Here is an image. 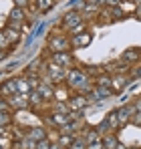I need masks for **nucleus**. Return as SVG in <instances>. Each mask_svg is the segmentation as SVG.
Instances as JSON below:
<instances>
[{
	"instance_id": "obj_1",
	"label": "nucleus",
	"mask_w": 141,
	"mask_h": 149,
	"mask_svg": "<svg viewBox=\"0 0 141 149\" xmlns=\"http://www.w3.org/2000/svg\"><path fill=\"white\" fill-rule=\"evenodd\" d=\"M67 83L69 87H75V89H87L89 91V79L83 71H70L67 73Z\"/></svg>"
},
{
	"instance_id": "obj_2",
	"label": "nucleus",
	"mask_w": 141,
	"mask_h": 149,
	"mask_svg": "<svg viewBox=\"0 0 141 149\" xmlns=\"http://www.w3.org/2000/svg\"><path fill=\"white\" fill-rule=\"evenodd\" d=\"M83 22V16H81V12H77V10H73L69 14H65V18H63V26L65 28H75V26H79Z\"/></svg>"
},
{
	"instance_id": "obj_3",
	"label": "nucleus",
	"mask_w": 141,
	"mask_h": 149,
	"mask_svg": "<svg viewBox=\"0 0 141 149\" xmlns=\"http://www.w3.org/2000/svg\"><path fill=\"white\" fill-rule=\"evenodd\" d=\"M67 105H69L70 111H77V113H81L87 105H89V99L87 97H83V95H77V97H73V99L67 101Z\"/></svg>"
},
{
	"instance_id": "obj_4",
	"label": "nucleus",
	"mask_w": 141,
	"mask_h": 149,
	"mask_svg": "<svg viewBox=\"0 0 141 149\" xmlns=\"http://www.w3.org/2000/svg\"><path fill=\"white\" fill-rule=\"evenodd\" d=\"M91 40H93V36H91L89 32H83V34H77V36H73L70 45H73L75 49H83V47H89V45H91Z\"/></svg>"
},
{
	"instance_id": "obj_5",
	"label": "nucleus",
	"mask_w": 141,
	"mask_h": 149,
	"mask_svg": "<svg viewBox=\"0 0 141 149\" xmlns=\"http://www.w3.org/2000/svg\"><path fill=\"white\" fill-rule=\"evenodd\" d=\"M52 63L54 65H59V67H70V63H73V54L70 52H54L52 54Z\"/></svg>"
},
{
	"instance_id": "obj_6",
	"label": "nucleus",
	"mask_w": 141,
	"mask_h": 149,
	"mask_svg": "<svg viewBox=\"0 0 141 149\" xmlns=\"http://www.w3.org/2000/svg\"><path fill=\"white\" fill-rule=\"evenodd\" d=\"M8 105L14 107V109H26L28 107V97L26 95H20V93H14L10 97V101H8Z\"/></svg>"
},
{
	"instance_id": "obj_7",
	"label": "nucleus",
	"mask_w": 141,
	"mask_h": 149,
	"mask_svg": "<svg viewBox=\"0 0 141 149\" xmlns=\"http://www.w3.org/2000/svg\"><path fill=\"white\" fill-rule=\"evenodd\" d=\"M69 47V40L65 36H54L50 38V49H54V52H65Z\"/></svg>"
},
{
	"instance_id": "obj_8",
	"label": "nucleus",
	"mask_w": 141,
	"mask_h": 149,
	"mask_svg": "<svg viewBox=\"0 0 141 149\" xmlns=\"http://www.w3.org/2000/svg\"><path fill=\"white\" fill-rule=\"evenodd\" d=\"M48 74H50V79H52L54 83H61L63 79H67L63 67H59V65H50V67H48Z\"/></svg>"
},
{
	"instance_id": "obj_9",
	"label": "nucleus",
	"mask_w": 141,
	"mask_h": 149,
	"mask_svg": "<svg viewBox=\"0 0 141 149\" xmlns=\"http://www.w3.org/2000/svg\"><path fill=\"white\" fill-rule=\"evenodd\" d=\"M14 93H16V79L6 81V83L0 85V95H8V97H12Z\"/></svg>"
},
{
	"instance_id": "obj_10",
	"label": "nucleus",
	"mask_w": 141,
	"mask_h": 149,
	"mask_svg": "<svg viewBox=\"0 0 141 149\" xmlns=\"http://www.w3.org/2000/svg\"><path fill=\"white\" fill-rule=\"evenodd\" d=\"M139 56H141L139 47H131V49H127L123 52V61H125V63H133V61H137Z\"/></svg>"
},
{
	"instance_id": "obj_11",
	"label": "nucleus",
	"mask_w": 141,
	"mask_h": 149,
	"mask_svg": "<svg viewBox=\"0 0 141 149\" xmlns=\"http://www.w3.org/2000/svg\"><path fill=\"white\" fill-rule=\"evenodd\" d=\"M28 139L38 143V141L47 139V133H45V129H38V127H34V129H30V131H28Z\"/></svg>"
},
{
	"instance_id": "obj_12",
	"label": "nucleus",
	"mask_w": 141,
	"mask_h": 149,
	"mask_svg": "<svg viewBox=\"0 0 141 149\" xmlns=\"http://www.w3.org/2000/svg\"><path fill=\"white\" fill-rule=\"evenodd\" d=\"M8 18H10L12 22H20V20H24V8H18V6H14V8L10 10Z\"/></svg>"
},
{
	"instance_id": "obj_13",
	"label": "nucleus",
	"mask_w": 141,
	"mask_h": 149,
	"mask_svg": "<svg viewBox=\"0 0 141 149\" xmlns=\"http://www.w3.org/2000/svg\"><path fill=\"white\" fill-rule=\"evenodd\" d=\"M117 145H119V141L115 135H105L103 137V147L105 149H117Z\"/></svg>"
},
{
	"instance_id": "obj_14",
	"label": "nucleus",
	"mask_w": 141,
	"mask_h": 149,
	"mask_svg": "<svg viewBox=\"0 0 141 149\" xmlns=\"http://www.w3.org/2000/svg\"><path fill=\"white\" fill-rule=\"evenodd\" d=\"M127 83H129V79L121 77V79H113V81H111V87H113L115 91H123V89L127 87Z\"/></svg>"
},
{
	"instance_id": "obj_15",
	"label": "nucleus",
	"mask_w": 141,
	"mask_h": 149,
	"mask_svg": "<svg viewBox=\"0 0 141 149\" xmlns=\"http://www.w3.org/2000/svg\"><path fill=\"white\" fill-rule=\"evenodd\" d=\"M107 121H109V125H111V129H119V127H121V121H119V113H117V111H111L109 117H107Z\"/></svg>"
},
{
	"instance_id": "obj_16",
	"label": "nucleus",
	"mask_w": 141,
	"mask_h": 149,
	"mask_svg": "<svg viewBox=\"0 0 141 149\" xmlns=\"http://www.w3.org/2000/svg\"><path fill=\"white\" fill-rule=\"evenodd\" d=\"M52 2H54V0H36L38 12H48V10L52 8Z\"/></svg>"
},
{
	"instance_id": "obj_17",
	"label": "nucleus",
	"mask_w": 141,
	"mask_h": 149,
	"mask_svg": "<svg viewBox=\"0 0 141 149\" xmlns=\"http://www.w3.org/2000/svg\"><path fill=\"white\" fill-rule=\"evenodd\" d=\"M67 149H87V141L83 137H77V139H73V143Z\"/></svg>"
},
{
	"instance_id": "obj_18",
	"label": "nucleus",
	"mask_w": 141,
	"mask_h": 149,
	"mask_svg": "<svg viewBox=\"0 0 141 149\" xmlns=\"http://www.w3.org/2000/svg\"><path fill=\"white\" fill-rule=\"evenodd\" d=\"M4 34H6V40H8V42H18V36H20V34H18L16 30L6 28V30H4Z\"/></svg>"
},
{
	"instance_id": "obj_19",
	"label": "nucleus",
	"mask_w": 141,
	"mask_h": 149,
	"mask_svg": "<svg viewBox=\"0 0 141 149\" xmlns=\"http://www.w3.org/2000/svg\"><path fill=\"white\" fill-rule=\"evenodd\" d=\"M109 129H111V125H109V121H107V119H105V121H101V123L95 127V131H97V133H107Z\"/></svg>"
},
{
	"instance_id": "obj_20",
	"label": "nucleus",
	"mask_w": 141,
	"mask_h": 149,
	"mask_svg": "<svg viewBox=\"0 0 141 149\" xmlns=\"http://www.w3.org/2000/svg\"><path fill=\"white\" fill-rule=\"evenodd\" d=\"M38 93H40L43 97H47V99H50V97L54 95V93L48 89V85H38Z\"/></svg>"
},
{
	"instance_id": "obj_21",
	"label": "nucleus",
	"mask_w": 141,
	"mask_h": 149,
	"mask_svg": "<svg viewBox=\"0 0 141 149\" xmlns=\"http://www.w3.org/2000/svg\"><path fill=\"white\" fill-rule=\"evenodd\" d=\"M87 133H89V135H85V137H83L87 143H91V141H97V139H99V133H97L95 129H89Z\"/></svg>"
},
{
	"instance_id": "obj_22",
	"label": "nucleus",
	"mask_w": 141,
	"mask_h": 149,
	"mask_svg": "<svg viewBox=\"0 0 141 149\" xmlns=\"http://www.w3.org/2000/svg\"><path fill=\"white\" fill-rule=\"evenodd\" d=\"M87 149H105V147H103V139H97V141L87 143Z\"/></svg>"
},
{
	"instance_id": "obj_23",
	"label": "nucleus",
	"mask_w": 141,
	"mask_h": 149,
	"mask_svg": "<svg viewBox=\"0 0 141 149\" xmlns=\"http://www.w3.org/2000/svg\"><path fill=\"white\" fill-rule=\"evenodd\" d=\"M73 139H75L73 135H63V137H61V145H63V147H69L70 143H73Z\"/></svg>"
},
{
	"instance_id": "obj_24",
	"label": "nucleus",
	"mask_w": 141,
	"mask_h": 149,
	"mask_svg": "<svg viewBox=\"0 0 141 149\" xmlns=\"http://www.w3.org/2000/svg\"><path fill=\"white\" fill-rule=\"evenodd\" d=\"M40 101H43V95H40V93H30L28 103H34V105H36V103H40Z\"/></svg>"
},
{
	"instance_id": "obj_25",
	"label": "nucleus",
	"mask_w": 141,
	"mask_h": 149,
	"mask_svg": "<svg viewBox=\"0 0 141 149\" xmlns=\"http://www.w3.org/2000/svg\"><path fill=\"white\" fill-rule=\"evenodd\" d=\"M34 149H50V141H48V139H43V141L36 143V147H34Z\"/></svg>"
},
{
	"instance_id": "obj_26",
	"label": "nucleus",
	"mask_w": 141,
	"mask_h": 149,
	"mask_svg": "<svg viewBox=\"0 0 141 149\" xmlns=\"http://www.w3.org/2000/svg\"><path fill=\"white\" fill-rule=\"evenodd\" d=\"M8 107H10V105H8V101L0 97V113H8Z\"/></svg>"
},
{
	"instance_id": "obj_27",
	"label": "nucleus",
	"mask_w": 141,
	"mask_h": 149,
	"mask_svg": "<svg viewBox=\"0 0 141 149\" xmlns=\"http://www.w3.org/2000/svg\"><path fill=\"white\" fill-rule=\"evenodd\" d=\"M10 123V113H0V125H8Z\"/></svg>"
},
{
	"instance_id": "obj_28",
	"label": "nucleus",
	"mask_w": 141,
	"mask_h": 149,
	"mask_svg": "<svg viewBox=\"0 0 141 149\" xmlns=\"http://www.w3.org/2000/svg\"><path fill=\"white\" fill-rule=\"evenodd\" d=\"M8 45V40H6V34H4V30H0V47H6Z\"/></svg>"
},
{
	"instance_id": "obj_29",
	"label": "nucleus",
	"mask_w": 141,
	"mask_h": 149,
	"mask_svg": "<svg viewBox=\"0 0 141 149\" xmlns=\"http://www.w3.org/2000/svg\"><path fill=\"white\" fill-rule=\"evenodd\" d=\"M105 4H107V6H111V8H115V6L121 4V0H105Z\"/></svg>"
},
{
	"instance_id": "obj_30",
	"label": "nucleus",
	"mask_w": 141,
	"mask_h": 149,
	"mask_svg": "<svg viewBox=\"0 0 141 149\" xmlns=\"http://www.w3.org/2000/svg\"><path fill=\"white\" fill-rule=\"evenodd\" d=\"M105 0H85V4L87 6H97V4H103Z\"/></svg>"
},
{
	"instance_id": "obj_31",
	"label": "nucleus",
	"mask_w": 141,
	"mask_h": 149,
	"mask_svg": "<svg viewBox=\"0 0 141 149\" xmlns=\"http://www.w3.org/2000/svg\"><path fill=\"white\" fill-rule=\"evenodd\" d=\"M83 28H85V24L81 22V24H79V26H75V28H70V32H73V34H77V32H81Z\"/></svg>"
},
{
	"instance_id": "obj_32",
	"label": "nucleus",
	"mask_w": 141,
	"mask_h": 149,
	"mask_svg": "<svg viewBox=\"0 0 141 149\" xmlns=\"http://www.w3.org/2000/svg\"><path fill=\"white\" fill-rule=\"evenodd\" d=\"M14 4H16L18 8H24V6L28 4V0H14Z\"/></svg>"
},
{
	"instance_id": "obj_33",
	"label": "nucleus",
	"mask_w": 141,
	"mask_h": 149,
	"mask_svg": "<svg viewBox=\"0 0 141 149\" xmlns=\"http://www.w3.org/2000/svg\"><path fill=\"white\" fill-rule=\"evenodd\" d=\"M135 18H137V20H141V6H137V8H135Z\"/></svg>"
},
{
	"instance_id": "obj_34",
	"label": "nucleus",
	"mask_w": 141,
	"mask_h": 149,
	"mask_svg": "<svg viewBox=\"0 0 141 149\" xmlns=\"http://www.w3.org/2000/svg\"><path fill=\"white\" fill-rule=\"evenodd\" d=\"M6 54H8V52H4V50L0 49V61H2V58H6Z\"/></svg>"
},
{
	"instance_id": "obj_35",
	"label": "nucleus",
	"mask_w": 141,
	"mask_h": 149,
	"mask_svg": "<svg viewBox=\"0 0 141 149\" xmlns=\"http://www.w3.org/2000/svg\"><path fill=\"white\" fill-rule=\"evenodd\" d=\"M50 149H65L63 145H50Z\"/></svg>"
},
{
	"instance_id": "obj_36",
	"label": "nucleus",
	"mask_w": 141,
	"mask_h": 149,
	"mask_svg": "<svg viewBox=\"0 0 141 149\" xmlns=\"http://www.w3.org/2000/svg\"><path fill=\"white\" fill-rule=\"evenodd\" d=\"M117 149H125V147H123V145H121V143H119V145H117Z\"/></svg>"
},
{
	"instance_id": "obj_37",
	"label": "nucleus",
	"mask_w": 141,
	"mask_h": 149,
	"mask_svg": "<svg viewBox=\"0 0 141 149\" xmlns=\"http://www.w3.org/2000/svg\"><path fill=\"white\" fill-rule=\"evenodd\" d=\"M133 149H135V147H133Z\"/></svg>"
},
{
	"instance_id": "obj_38",
	"label": "nucleus",
	"mask_w": 141,
	"mask_h": 149,
	"mask_svg": "<svg viewBox=\"0 0 141 149\" xmlns=\"http://www.w3.org/2000/svg\"><path fill=\"white\" fill-rule=\"evenodd\" d=\"M0 149H2V147H0Z\"/></svg>"
}]
</instances>
